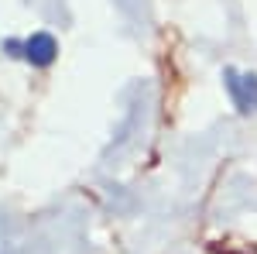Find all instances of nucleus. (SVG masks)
I'll use <instances>...</instances> for the list:
<instances>
[{"label":"nucleus","mask_w":257,"mask_h":254,"mask_svg":"<svg viewBox=\"0 0 257 254\" xmlns=\"http://www.w3.org/2000/svg\"><path fill=\"white\" fill-rule=\"evenodd\" d=\"M21 55L31 62V65H38V69H48L52 62L59 59V41L52 38L48 31H35L31 38H24V48H21Z\"/></svg>","instance_id":"obj_2"},{"label":"nucleus","mask_w":257,"mask_h":254,"mask_svg":"<svg viewBox=\"0 0 257 254\" xmlns=\"http://www.w3.org/2000/svg\"><path fill=\"white\" fill-rule=\"evenodd\" d=\"M226 90H230V97L237 103L240 114H250L257 110V76L254 72H226Z\"/></svg>","instance_id":"obj_1"}]
</instances>
